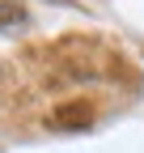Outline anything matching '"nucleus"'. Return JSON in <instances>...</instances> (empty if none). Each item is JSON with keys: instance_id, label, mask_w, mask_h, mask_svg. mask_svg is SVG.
I'll use <instances>...</instances> for the list:
<instances>
[{"instance_id": "obj_1", "label": "nucleus", "mask_w": 144, "mask_h": 153, "mask_svg": "<svg viewBox=\"0 0 144 153\" xmlns=\"http://www.w3.org/2000/svg\"><path fill=\"white\" fill-rule=\"evenodd\" d=\"M26 22V13L17 9V4H9V0H0V30H13V26H21Z\"/></svg>"}]
</instances>
